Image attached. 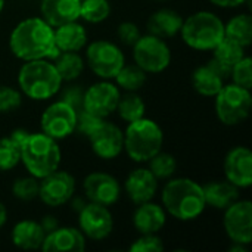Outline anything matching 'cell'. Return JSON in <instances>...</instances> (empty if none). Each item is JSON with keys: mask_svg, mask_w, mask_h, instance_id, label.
I'll list each match as a JSON object with an SVG mask.
<instances>
[{"mask_svg": "<svg viewBox=\"0 0 252 252\" xmlns=\"http://www.w3.org/2000/svg\"><path fill=\"white\" fill-rule=\"evenodd\" d=\"M121 92L117 84L109 80H102L92 84L83 94V109L100 117L108 118L115 112Z\"/></svg>", "mask_w": 252, "mask_h": 252, "instance_id": "cell-13", "label": "cell"}, {"mask_svg": "<svg viewBox=\"0 0 252 252\" xmlns=\"http://www.w3.org/2000/svg\"><path fill=\"white\" fill-rule=\"evenodd\" d=\"M149 170L158 180H167L171 179L177 170V161L171 154L167 152H158L155 157H152L149 161Z\"/></svg>", "mask_w": 252, "mask_h": 252, "instance_id": "cell-33", "label": "cell"}, {"mask_svg": "<svg viewBox=\"0 0 252 252\" xmlns=\"http://www.w3.org/2000/svg\"><path fill=\"white\" fill-rule=\"evenodd\" d=\"M180 34L190 49L208 52L224 38V24L216 13L199 10L183 19Z\"/></svg>", "mask_w": 252, "mask_h": 252, "instance_id": "cell-6", "label": "cell"}, {"mask_svg": "<svg viewBox=\"0 0 252 252\" xmlns=\"http://www.w3.org/2000/svg\"><path fill=\"white\" fill-rule=\"evenodd\" d=\"M202 190L207 207L216 210H226L239 199V188H236L227 180L210 182L202 186Z\"/></svg>", "mask_w": 252, "mask_h": 252, "instance_id": "cell-25", "label": "cell"}, {"mask_svg": "<svg viewBox=\"0 0 252 252\" xmlns=\"http://www.w3.org/2000/svg\"><path fill=\"white\" fill-rule=\"evenodd\" d=\"M213 4L223 7V9H230V7H239L241 4H244L247 0H210Z\"/></svg>", "mask_w": 252, "mask_h": 252, "instance_id": "cell-43", "label": "cell"}, {"mask_svg": "<svg viewBox=\"0 0 252 252\" xmlns=\"http://www.w3.org/2000/svg\"><path fill=\"white\" fill-rule=\"evenodd\" d=\"M157 1H165V0H157Z\"/></svg>", "mask_w": 252, "mask_h": 252, "instance_id": "cell-47", "label": "cell"}, {"mask_svg": "<svg viewBox=\"0 0 252 252\" xmlns=\"http://www.w3.org/2000/svg\"><path fill=\"white\" fill-rule=\"evenodd\" d=\"M81 0H41V18L53 28L78 21Z\"/></svg>", "mask_w": 252, "mask_h": 252, "instance_id": "cell-20", "label": "cell"}, {"mask_svg": "<svg viewBox=\"0 0 252 252\" xmlns=\"http://www.w3.org/2000/svg\"><path fill=\"white\" fill-rule=\"evenodd\" d=\"M62 154L58 140L41 133H30L21 145V162L30 176L43 179L56 171L61 165Z\"/></svg>", "mask_w": 252, "mask_h": 252, "instance_id": "cell-4", "label": "cell"}, {"mask_svg": "<svg viewBox=\"0 0 252 252\" xmlns=\"http://www.w3.org/2000/svg\"><path fill=\"white\" fill-rule=\"evenodd\" d=\"M83 94L84 93L81 92L80 87H69L63 92L62 100L68 102L71 106H74L78 111L80 108H83Z\"/></svg>", "mask_w": 252, "mask_h": 252, "instance_id": "cell-41", "label": "cell"}, {"mask_svg": "<svg viewBox=\"0 0 252 252\" xmlns=\"http://www.w3.org/2000/svg\"><path fill=\"white\" fill-rule=\"evenodd\" d=\"M21 162V145L10 136L0 139V171H9Z\"/></svg>", "mask_w": 252, "mask_h": 252, "instance_id": "cell-34", "label": "cell"}, {"mask_svg": "<svg viewBox=\"0 0 252 252\" xmlns=\"http://www.w3.org/2000/svg\"><path fill=\"white\" fill-rule=\"evenodd\" d=\"M62 83L53 62L49 59L25 61L18 72L21 92L32 100H47L53 97L61 92Z\"/></svg>", "mask_w": 252, "mask_h": 252, "instance_id": "cell-3", "label": "cell"}, {"mask_svg": "<svg viewBox=\"0 0 252 252\" xmlns=\"http://www.w3.org/2000/svg\"><path fill=\"white\" fill-rule=\"evenodd\" d=\"M146 105L143 99L136 92H127L126 94L120 96L118 105L115 112H118L120 118L126 123H133L145 117Z\"/></svg>", "mask_w": 252, "mask_h": 252, "instance_id": "cell-30", "label": "cell"}, {"mask_svg": "<svg viewBox=\"0 0 252 252\" xmlns=\"http://www.w3.org/2000/svg\"><path fill=\"white\" fill-rule=\"evenodd\" d=\"M87 139L90 140L92 151L94 152V155L105 161L118 158L124 151L123 130L114 123L106 121V118Z\"/></svg>", "mask_w": 252, "mask_h": 252, "instance_id": "cell-15", "label": "cell"}, {"mask_svg": "<svg viewBox=\"0 0 252 252\" xmlns=\"http://www.w3.org/2000/svg\"><path fill=\"white\" fill-rule=\"evenodd\" d=\"M161 199L165 213L180 221L196 220L207 207L202 186L188 177L170 179L162 189Z\"/></svg>", "mask_w": 252, "mask_h": 252, "instance_id": "cell-2", "label": "cell"}, {"mask_svg": "<svg viewBox=\"0 0 252 252\" xmlns=\"http://www.w3.org/2000/svg\"><path fill=\"white\" fill-rule=\"evenodd\" d=\"M75 193V179L71 173L56 170L40 179L38 198L52 208L61 207L72 199Z\"/></svg>", "mask_w": 252, "mask_h": 252, "instance_id": "cell-14", "label": "cell"}, {"mask_svg": "<svg viewBox=\"0 0 252 252\" xmlns=\"http://www.w3.org/2000/svg\"><path fill=\"white\" fill-rule=\"evenodd\" d=\"M9 49L21 61L53 59L61 50L55 44L53 27L43 18L22 19L10 32Z\"/></svg>", "mask_w": 252, "mask_h": 252, "instance_id": "cell-1", "label": "cell"}, {"mask_svg": "<svg viewBox=\"0 0 252 252\" xmlns=\"http://www.w3.org/2000/svg\"><path fill=\"white\" fill-rule=\"evenodd\" d=\"M224 37L248 49L252 43V18L250 13H239L224 24Z\"/></svg>", "mask_w": 252, "mask_h": 252, "instance_id": "cell-29", "label": "cell"}, {"mask_svg": "<svg viewBox=\"0 0 252 252\" xmlns=\"http://www.w3.org/2000/svg\"><path fill=\"white\" fill-rule=\"evenodd\" d=\"M78 111L65 100L50 103L40 120L41 131L55 140H62L71 136L77 128Z\"/></svg>", "mask_w": 252, "mask_h": 252, "instance_id": "cell-10", "label": "cell"}, {"mask_svg": "<svg viewBox=\"0 0 252 252\" xmlns=\"http://www.w3.org/2000/svg\"><path fill=\"white\" fill-rule=\"evenodd\" d=\"M223 227L235 244L250 245L252 242V204L248 199H238L224 210Z\"/></svg>", "mask_w": 252, "mask_h": 252, "instance_id": "cell-11", "label": "cell"}, {"mask_svg": "<svg viewBox=\"0 0 252 252\" xmlns=\"http://www.w3.org/2000/svg\"><path fill=\"white\" fill-rule=\"evenodd\" d=\"M131 252H162L164 251V244L161 238L155 235H140L139 239H136L130 245Z\"/></svg>", "mask_w": 252, "mask_h": 252, "instance_id": "cell-38", "label": "cell"}, {"mask_svg": "<svg viewBox=\"0 0 252 252\" xmlns=\"http://www.w3.org/2000/svg\"><path fill=\"white\" fill-rule=\"evenodd\" d=\"M133 58L146 74H158L170 66L171 49L164 38L146 34L133 44Z\"/></svg>", "mask_w": 252, "mask_h": 252, "instance_id": "cell-8", "label": "cell"}, {"mask_svg": "<svg viewBox=\"0 0 252 252\" xmlns=\"http://www.w3.org/2000/svg\"><path fill=\"white\" fill-rule=\"evenodd\" d=\"M52 62L62 81H74L84 71V61L78 52H59Z\"/></svg>", "mask_w": 252, "mask_h": 252, "instance_id": "cell-28", "label": "cell"}, {"mask_svg": "<svg viewBox=\"0 0 252 252\" xmlns=\"http://www.w3.org/2000/svg\"><path fill=\"white\" fill-rule=\"evenodd\" d=\"M165 221H167L165 210L152 201L139 204L136 211L133 213V224L140 235L158 233L165 226Z\"/></svg>", "mask_w": 252, "mask_h": 252, "instance_id": "cell-21", "label": "cell"}, {"mask_svg": "<svg viewBox=\"0 0 252 252\" xmlns=\"http://www.w3.org/2000/svg\"><path fill=\"white\" fill-rule=\"evenodd\" d=\"M124 190L128 199L136 205L152 201L158 190V179L151 173L149 168H136L127 176L124 182Z\"/></svg>", "mask_w": 252, "mask_h": 252, "instance_id": "cell-18", "label": "cell"}, {"mask_svg": "<svg viewBox=\"0 0 252 252\" xmlns=\"http://www.w3.org/2000/svg\"><path fill=\"white\" fill-rule=\"evenodd\" d=\"M229 251L247 252L248 251V248H247V245H242V244H235V242H233V247H230V248H229Z\"/></svg>", "mask_w": 252, "mask_h": 252, "instance_id": "cell-45", "label": "cell"}, {"mask_svg": "<svg viewBox=\"0 0 252 252\" xmlns=\"http://www.w3.org/2000/svg\"><path fill=\"white\" fill-rule=\"evenodd\" d=\"M3 7H4V0H0V13L3 10Z\"/></svg>", "mask_w": 252, "mask_h": 252, "instance_id": "cell-46", "label": "cell"}, {"mask_svg": "<svg viewBox=\"0 0 252 252\" xmlns=\"http://www.w3.org/2000/svg\"><path fill=\"white\" fill-rule=\"evenodd\" d=\"M55 44L61 52H80L87 46V31L78 22H66L53 28Z\"/></svg>", "mask_w": 252, "mask_h": 252, "instance_id": "cell-24", "label": "cell"}, {"mask_svg": "<svg viewBox=\"0 0 252 252\" xmlns=\"http://www.w3.org/2000/svg\"><path fill=\"white\" fill-rule=\"evenodd\" d=\"M41 250L44 252H80L86 250V236L75 227H58L47 233Z\"/></svg>", "mask_w": 252, "mask_h": 252, "instance_id": "cell-19", "label": "cell"}, {"mask_svg": "<svg viewBox=\"0 0 252 252\" xmlns=\"http://www.w3.org/2000/svg\"><path fill=\"white\" fill-rule=\"evenodd\" d=\"M38 188H40V182L34 176L19 177L12 183V193L19 201L28 202L38 198Z\"/></svg>", "mask_w": 252, "mask_h": 252, "instance_id": "cell-35", "label": "cell"}, {"mask_svg": "<svg viewBox=\"0 0 252 252\" xmlns=\"http://www.w3.org/2000/svg\"><path fill=\"white\" fill-rule=\"evenodd\" d=\"M214 97L217 118L224 126H238L250 117L252 108L251 90L230 83L224 84Z\"/></svg>", "mask_w": 252, "mask_h": 252, "instance_id": "cell-7", "label": "cell"}, {"mask_svg": "<svg viewBox=\"0 0 252 252\" xmlns=\"http://www.w3.org/2000/svg\"><path fill=\"white\" fill-rule=\"evenodd\" d=\"M114 80L117 81L118 89H123L126 92H137L146 83V72L136 63L133 65L124 63L123 68L118 71V74L114 77Z\"/></svg>", "mask_w": 252, "mask_h": 252, "instance_id": "cell-31", "label": "cell"}, {"mask_svg": "<svg viewBox=\"0 0 252 252\" xmlns=\"http://www.w3.org/2000/svg\"><path fill=\"white\" fill-rule=\"evenodd\" d=\"M183 25V18L179 12L173 9H159L154 12L148 21L149 34L161 38H170L180 32Z\"/></svg>", "mask_w": 252, "mask_h": 252, "instance_id": "cell-26", "label": "cell"}, {"mask_svg": "<svg viewBox=\"0 0 252 252\" xmlns=\"http://www.w3.org/2000/svg\"><path fill=\"white\" fill-rule=\"evenodd\" d=\"M78 229L92 241H103L114 230V217L109 207L94 202L84 204L78 213Z\"/></svg>", "mask_w": 252, "mask_h": 252, "instance_id": "cell-12", "label": "cell"}, {"mask_svg": "<svg viewBox=\"0 0 252 252\" xmlns=\"http://www.w3.org/2000/svg\"><path fill=\"white\" fill-rule=\"evenodd\" d=\"M230 77L233 84L241 86L244 89H252V59L250 56H244L239 62L232 66Z\"/></svg>", "mask_w": 252, "mask_h": 252, "instance_id": "cell-36", "label": "cell"}, {"mask_svg": "<svg viewBox=\"0 0 252 252\" xmlns=\"http://www.w3.org/2000/svg\"><path fill=\"white\" fill-rule=\"evenodd\" d=\"M105 118H100V117H96L84 109H81V114H78V118H77V128L80 130V133L86 137H89L97 127L99 124L103 121Z\"/></svg>", "mask_w": 252, "mask_h": 252, "instance_id": "cell-39", "label": "cell"}, {"mask_svg": "<svg viewBox=\"0 0 252 252\" xmlns=\"http://www.w3.org/2000/svg\"><path fill=\"white\" fill-rule=\"evenodd\" d=\"M40 224H41V227H43V230H44L46 235L50 233V232H53L55 229L59 227V223H58V220H56L53 216H44V217L41 219Z\"/></svg>", "mask_w": 252, "mask_h": 252, "instance_id": "cell-42", "label": "cell"}, {"mask_svg": "<svg viewBox=\"0 0 252 252\" xmlns=\"http://www.w3.org/2000/svg\"><path fill=\"white\" fill-rule=\"evenodd\" d=\"M223 171L226 180L239 189H248L252 185V152L247 146L230 149L224 158Z\"/></svg>", "mask_w": 252, "mask_h": 252, "instance_id": "cell-17", "label": "cell"}, {"mask_svg": "<svg viewBox=\"0 0 252 252\" xmlns=\"http://www.w3.org/2000/svg\"><path fill=\"white\" fill-rule=\"evenodd\" d=\"M111 15V3L108 0H81L80 18L89 24H99Z\"/></svg>", "mask_w": 252, "mask_h": 252, "instance_id": "cell-32", "label": "cell"}, {"mask_svg": "<svg viewBox=\"0 0 252 252\" xmlns=\"http://www.w3.org/2000/svg\"><path fill=\"white\" fill-rule=\"evenodd\" d=\"M83 189L90 202L111 207L118 202L121 196L120 182L108 173H90L84 182Z\"/></svg>", "mask_w": 252, "mask_h": 252, "instance_id": "cell-16", "label": "cell"}, {"mask_svg": "<svg viewBox=\"0 0 252 252\" xmlns=\"http://www.w3.org/2000/svg\"><path fill=\"white\" fill-rule=\"evenodd\" d=\"M140 30L134 22H121L117 28V37L121 43L127 46H133L140 38Z\"/></svg>", "mask_w": 252, "mask_h": 252, "instance_id": "cell-40", "label": "cell"}, {"mask_svg": "<svg viewBox=\"0 0 252 252\" xmlns=\"http://www.w3.org/2000/svg\"><path fill=\"white\" fill-rule=\"evenodd\" d=\"M86 59L89 68L102 80H112L126 63L123 50L108 40L92 41L87 46Z\"/></svg>", "mask_w": 252, "mask_h": 252, "instance_id": "cell-9", "label": "cell"}, {"mask_svg": "<svg viewBox=\"0 0 252 252\" xmlns=\"http://www.w3.org/2000/svg\"><path fill=\"white\" fill-rule=\"evenodd\" d=\"M162 130L151 118L128 123L124 131V151L134 162H148L162 149Z\"/></svg>", "mask_w": 252, "mask_h": 252, "instance_id": "cell-5", "label": "cell"}, {"mask_svg": "<svg viewBox=\"0 0 252 252\" xmlns=\"http://www.w3.org/2000/svg\"><path fill=\"white\" fill-rule=\"evenodd\" d=\"M46 238V233L40 224V221L34 220H21L18 221L10 233L12 244L16 248L21 250H40L43 245V241Z\"/></svg>", "mask_w": 252, "mask_h": 252, "instance_id": "cell-22", "label": "cell"}, {"mask_svg": "<svg viewBox=\"0 0 252 252\" xmlns=\"http://www.w3.org/2000/svg\"><path fill=\"white\" fill-rule=\"evenodd\" d=\"M211 52L213 58L210 59V63L224 77H229L232 66L245 56V47L227 37H224Z\"/></svg>", "mask_w": 252, "mask_h": 252, "instance_id": "cell-23", "label": "cell"}, {"mask_svg": "<svg viewBox=\"0 0 252 252\" xmlns=\"http://www.w3.org/2000/svg\"><path fill=\"white\" fill-rule=\"evenodd\" d=\"M224 75L219 72L210 62L205 65L198 66L192 74V84L193 89L207 97H214L224 86Z\"/></svg>", "mask_w": 252, "mask_h": 252, "instance_id": "cell-27", "label": "cell"}, {"mask_svg": "<svg viewBox=\"0 0 252 252\" xmlns=\"http://www.w3.org/2000/svg\"><path fill=\"white\" fill-rule=\"evenodd\" d=\"M22 103L19 90L10 86H0V114H7L18 109Z\"/></svg>", "mask_w": 252, "mask_h": 252, "instance_id": "cell-37", "label": "cell"}, {"mask_svg": "<svg viewBox=\"0 0 252 252\" xmlns=\"http://www.w3.org/2000/svg\"><path fill=\"white\" fill-rule=\"evenodd\" d=\"M6 221H7V210H6V207L0 202V229L6 224Z\"/></svg>", "mask_w": 252, "mask_h": 252, "instance_id": "cell-44", "label": "cell"}]
</instances>
